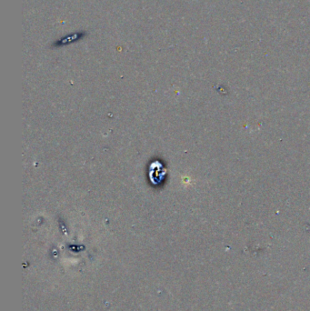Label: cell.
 <instances>
[{"instance_id": "cell-1", "label": "cell", "mask_w": 310, "mask_h": 311, "mask_svg": "<svg viewBox=\"0 0 310 311\" xmlns=\"http://www.w3.org/2000/svg\"><path fill=\"white\" fill-rule=\"evenodd\" d=\"M81 35H82L81 33H76V34L67 36L57 42V45H65V44H69L71 42L76 41L77 39L81 38Z\"/></svg>"}]
</instances>
